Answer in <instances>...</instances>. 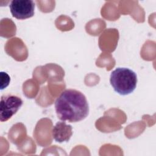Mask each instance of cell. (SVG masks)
<instances>
[{
  "label": "cell",
  "instance_id": "obj_1",
  "mask_svg": "<svg viewBox=\"0 0 156 156\" xmlns=\"http://www.w3.org/2000/svg\"><path fill=\"white\" fill-rule=\"evenodd\" d=\"M55 110L61 121L76 122L84 119L89 113V106L85 96L74 89L65 90L55 102Z\"/></svg>",
  "mask_w": 156,
  "mask_h": 156
},
{
  "label": "cell",
  "instance_id": "obj_2",
  "mask_svg": "<svg viewBox=\"0 0 156 156\" xmlns=\"http://www.w3.org/2000/svg\"><path fill=\"white\" fill-rule=\"evenodd\" d=\"M110 82L115 91L125 96L132 93L137 84L136 74L127 68H117L110 74Z\"/></svg>",
  "mask_w": 156,
  "mask_h": 156
},
{
  "label": "cell",
  "instance_id": "obj_5",
  "mask_svg": "<svg viewBox=\"0 0 156 156\" xmlns=\"http://www.w3.org/2000/svg\"><path fill=\"white\" fill-rule=\"evenodd\" d=\"M73 135V127L65 121H58L53 127L52 135L54 140L58 143L68 142Z\"/></svg>",
  "mask_w": 156,
  "mask_h": 156
},
{
  "label": "cell",
  "instance_id": "obj_4",
  "mask_svg": "<svg viewBox=\"0 0 156 156\" xmlns=\"http://www.w3.org/2000/svg\"><path fill=\"white\" fill-rule=\"evenodd\" d=\"M9 8L13 17L18 20H25L34 16L35 3L32 0H13Z\"/></svg>",
  "mask_w": 156,
  "mask_h": 156
},
{
  "label": "cell",
  "instance_id": "obj_6",
  "mask_svg": "<svg viewBox=\"0 0 156 156\" xmlns=\"http://www.w3.org/2000/svg\"><path fill=\"white\" fill-rule=\"evenodd\" d=\"M10 78L9 76L3 71H1V90L5 88L10 83Z\"/></svg>",
  "mask_w": 156,
  "mask_h": 156
},
{
  "label": "cell",
  "instance_id": "obj_3",
  "mask_svg": "<svg viewBox=\"0 0 156 156\" xmlns=\"http://www.w3.org/2000/svg\"><path fill=\"white\" fill-rule=\"evenodd\" d=\"M22 99L13 94H8L1 96L0 103V121L5 122L10 119L23 105Z\"/></svg>",
  "mask_w": 156,
  "mask_h": 156
}]
</instances>
